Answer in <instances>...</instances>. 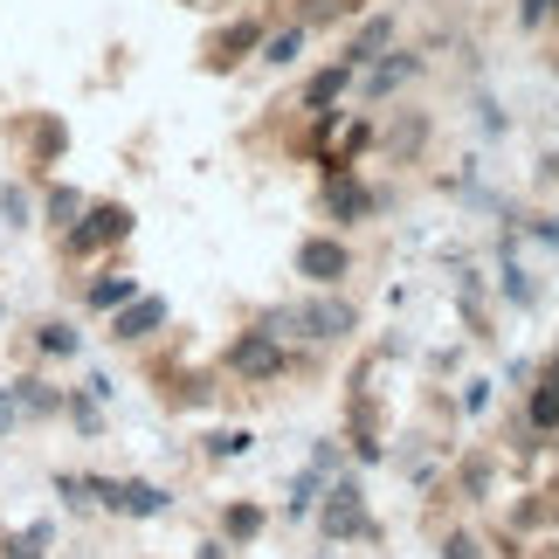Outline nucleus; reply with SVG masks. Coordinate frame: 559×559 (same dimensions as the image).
<instances>
[{
    "mask_svg": "<svg viewBox=\"0 0 559 559\" xmlns=\"http://www.w3.org/2000/svg\"><path fill=\"white\" fill-rule=\"evenodd\" d=\"M511 21H519L525 35H552V0H519V8H511Z\"/></svg>",
    "mask_w": 559,
    "mask_h": 559,
    "instance_id": "obj_31",
    "label": "nucleus"
},
{
    "mask_svg": "<svg viewBox=\"0 0 559 559\" xmlns=\"http://www.w3.org/2000/svg\"><path fill=\"white\" fill-rule=\"evenodd\" d=\"M62 415H70V428H76V436H104V401L91 394V386L62 394Z\"/></svg>",
    "mask_w": 559,
    "mask_h": 559,
    "instance_id": "obj_25",
    "label": "nucleus"
},
{
    "mask_svg": "<svg viewBox=\"0 0 559 559\" xmlns=\"http://www.w3.org/2000/svg\"><path fill=\"white\" fill-rule=\"evenodd\" d=\"M0 318H8V305H0Z\"/></svg>",
    "mask_w": 559,
    "mask_h": 559,
    "instance_id": "obj_39",
    "label": "nucleus"
},
{
    "mask_svg": "<svg viewBox=\"0 0 559 559\" xmlns=\"http://www.w3.org/2000/svg\"><path fill=\"white\" fill-rule=\"evenodd\" d=\"M8 386H14V407H21V421H56V415H62V386L35 380V373H21V380H8Z\"/></svg>",
    "mask_w": 559,
    "mask_h": 559,
    "instance_id": "obj_22",
    "label": "nucleus"
},
{
    "mask_svg": "<svg viewBox=\"0 0 559 559\" xmlns=\"http://www.w3.org/2000/svg\"><path fill=\"white\" fill-rule=\"evenodd\" d=\"M367 325L359 318V305L346 290H311V297H297V346H346V338Z\"/></svg>",
    "mask_w": 559,
    "mask_h": 559,
    "instance_id": "obj_5",
    "label": "nucleus"
},
{
    "mask_svg": "<svg viewBox=\"0 0 559 559\" xmlns=\"http://www.w3.org/2000/svg\"><path fill=\"white\" fill-rule=\"evenodd\" d=\"M469 118H477V139H484V145H498V139L511 132V118H504L498 91H477V97H469Z\"/></svg>",
    "mask_w": 559,
    "mask_h": 559,
    "instance_id": "obj_27",
    "label": "nucleus"
},
{
    "mask_svg": "<svg viewBox=\"0 0 559 559\" xmlns=\"http://www.w3.org/2000/svg\"><path fill=\"white\" fill-rule=\"evenodd\" d=\"M187 8H201V0H187Z\"/></svg>",
    "mask_w": 559,
    "mask_h": 559,
    "instance_id": "obj_38",
    "label": "nucleus"
},
{
    "mask_svg": "<svg viewBox=\"0 0 559 559\" xmlns=\"http://www.w3.org/2000/svg\"><path fill=\"white\" fill-rule=\"evenodd\" d=\"M14 428H21V407H14V386L0 380V436H14Z\"/></svg>",
    "mask_w": 559,
    "mask_h": 559,
    "instance_id": "obj_33",
    "label": "nucleus"
},
{
    "mask_svg": "<svg viewBox=\"0 0 559 559\" xmlns=\"http://www.w3.org/2000/svg\"><path fill=\"white\" fill-rule=\"evenodd\" d=\"M367 14V0H290V21H305L311 35H325V28H346V21Z\"/></svg>",
    "mask_w": 559,
    "mask_h": 559,
    "instance_id": "obj_20",
    "label": "nucleus"
},
{
    "mask_svg": "<svg viewBox=\"0 0 559 559\" xmlns=\"http://www.w3.org/2000/svg\"><path fill=\"white\" fill-rule=\"evenodd\" d=\"M525 235H532L539 249H552V255H559V214H525Z\"/></svg>",
    "mask_w": 559,
    "mask_h": 559,
    "instance_id": "obj_32",
    "label": "nucleus"
},
{
    "mask_svg": "<svg viewBox=\"0 0 559 559\" xmlns=\"http://www.w3.org/2000/svg\"><path fill=\"white\" fill-rule=\"evenodd\" d=\"M490 477H498V456H463V469H456V490L469 504H490Z\"/></svg>",
    "mask_w": 559,
    "mask_h": 559,
    "instance_id": "obj_28",
    "label": "nucleus"
},
{
    "mask_svg": "<svg viewBox=\"0 0 559 559\" xmlns=\"http://www.w3.org/2000/svg\"><path fill=\"white\" fill-rule=\"evenodd\" d=\"M83 207H91V193H83V187H70V180H49V187H41V228H76L83 222Z\"/></svg>",
    "mask_w": 559,
    "mask_h": 559,
    "instance_id": "obj_19",
    "label": "nucleus"
},
{
    "mask_svg": "<svg viewBox=\"0 0 559 559\" xmlns=\"http://www.w3.org/2000/svg\"><path fill=\"white\" fill-rule=\"evenodd\" d=\"M552 28H559V0H552Z\"/></svg>",
    "mask_w": 559,
    "mask_h": 559,
    "instance_id": "obj_35",
    "label": "nucleus"
},
{
    "mask_svg": "<svg viewBox=\"0 0 559 559\" xmlns=\"http://www.w3.org/2000/svg\"><path fill=\"white\" fill-rule=\"evenodd\" d=\"M428 76V49H415V41H394L373 70H359V83H353V104L359 111H386L401 91H415V83Z\"/></svg>",
    "mask_w": 559,
    "mask_h": 559,
    "instance_id": "obj_3",
    "label": "nucleus"
},
{
    "mask_svg": "<svg viewBox=\"0 0 559 559\" xmlns=\"http://www.w3.org/2000/svg\"><path fill=\"white\" fill-rule=\"evenodd\" d=\"M297 367H311V346H284V338H276V332H263V325L235 332V346H228V373L242 380V386L290 380Z\"/></svg>",
    "mask_w": 559,
    "mask_h": 559,
    "instance_id": "obj_2",
    "label": "nucleus"
},
{
    "mask_svg": "<svg viewBox=\"0 0 559 559\" xmlns=\"http://www.w3.org/2000/svg\"><path fill=\"white\" fill-rule=\"evenodd\" d=\"M353 83H359V70L353 62H318V70L297 83V104H305V111H325V104H353Z\"/></svg>",
    "mask_w": 559,
    "mask_h": 559,
    "instance_id": "obj_14",
    "label": "nucleus"
},
{
    "mask_svg": "<svg viewBox=\"0 0 559 559\" xmlns=\"http://www.w3.org/2000/svg\"><path fill=\"white\" fill-rule=\"evenodd\" d=\"M525 428V436H539V442H552L559 436V359H546L539 373H532V386L519 394V415H511Z\"/></svg>",
    "mask_w": 559,
    "mask_h": 559,
    "instance_id": "obj_11",
    "label": "nucleus"
},
{
    "mask_svg": "<svg viewBox=\"0 0 559 559\" xmlns=\"http://www.w3.org/2000/svg\"><path fill=\"white\" fill-rule=\"evenodd\" d=\"M490 407H498V380H490V373H463V380H456V415L484 421Z\"/></svg>",
    "mask_w": 559,
    "mask_h": 559,
    "instance_id": "obj_24",
    "label": "nucleus"
},
{
    "mask_svg": "<svg viewBox=\"0 0 559 559\" xmlns=\"http://www.w3.org/2000/svg\"><path fill=\"white\" fill-rule=\"evenodd\" d=\"M249 449H255L249 428H207V436H201V456L207 463H235V456H249Z\"/></svg>",
    "mask_w": 559,
    "mask_h": 559,
    "instance_id": "obj_26",
    "label": "nucleus"
},
{
    "mask_svg": "<svg viewBox=\"0 0 559 559\" xmlns=\"http://www.w3.org/2000/svg\"><path fill=\"white\" fill-rule=\"evenodd\" d=\"M546 456H552V484H559V449H546Z\"/></svg>",
    "mask_w": 559,
    "mask_h": 559,
    "instance_id": "obj_34",
    "label": "nucleus"
},
{
    "mask_svg": "<svg viewBox=\"0 0 559 559\" xmlns=\"http://www.w3.org/2000/svg\"><path fill=\"white\" fill-rule=\"evenodd\" d=\"M325 490H332V469H318V463H305V469H297V477H290L284 519H290V525H305L311 511H318V498H325Z\"/></svg>",
    "mask_w": 559,
    "mask_h": 559,
    "instance_id": "obj_21",
    "label": "nucleus"
},
{
    "mask_svg": "<svg viewBox=\"0 0 559 559\" xmlns=\"http://www.w3.org/2000/svg\"><path fill=\"white\" fill-rule=\"evenodd\" d=\"M401 41V8H367L359 21H346V41H338V62L353 70H373V62Z\"/></svg>",
    "mask_w": 559,
    "mask_h": 559,
    "instance_id": "obj_9",
    "label": "nucleus"
},
{
    "mask_svg": "<svg viewBox=\"0 0 559 559\" xmlns=\"http://www.w3.org/2000/svg\"><path fill=\"white\" fill-rule=\"evenodd\" d=\"M0 222H8L14 235H21V228H35V193L21 187V180H8V187H0Z\"/></svg>",
    "mask_w": 559,
    "mask_h": 559,
    "instance_id": "obj_29",
    "label": "nucleus"
},
{
    "mask_svg": "<svg viewBox=\"0 0 559 559\" xmlns=\"http://www.w3.org/2000/svg\"><path fill=\"white\" fill-rule=\"evenodd\" d=\"M519 242H525V228H498V290L511 311H539V276L525 270Z\"/></svg>",
    "mask_w": 559,
    "mask_h": 559,
    "instance_id": "obj_12",
    "label": "nucleus"
},
{
    "mask_svg": "<svg viewBox=\"0 0 559 559\" xmlns=\"http://www.w3.org/2000/svg\"><path fill=\"white\" fill-rule=\"evenodd\" d=\"M386 111H394V118L380 124V153L394 166H415L428 153V139H436V118H428L421 104H386Z\"/></svg>",
    "mask_w": 559,
    "mask_h": 559,
    "instance_id": "obj_10",
    "label": "nucleus"
},
{
    "mask_svg": "<svg viewBox=\"0 0 559 559\" xmlns=\"http://www.w3.org/2000/svg\"><path fill=\"white\" fill-rule=\"evenodd\" d=\"M263 532H270V511L255 504V498H228V504H222V539H228L235 552H242V546H255Z\"/></svg>",
    "mask_w": 559,
    "mask_h": 559,
    "instance_id": "obj_18",
    "label": "nucleus"
},
{
    "mask_svg": "<svg viewBox=\"0 0 559 559\" xmlns=\"http://www.w3.org/2000/svg\"><path fill=\"white\" fill-rule=\"evenodd\" d=\"M318 214H325L338 235L359 228V222H373L380 201H373L367 174H359V166H318Z\"/></svg>",
    "mask_w": 559,
    "mask_h": 559,
    "instance_id": "obj_6",
    "label": "nucleus"
},
{
    "mask_svg": "<svg viewBox=\"0 0 559 559\" xmlns=\"http://www.w3.org/2000/svg\"><path fill=\"white\" fill-rule=\"evenodd\" d=\"M546 359H559V346H552V353H546Z\"/></svg>",
    "mask_w": 559,
    "mask_h": 559,
    "instance_id": "obj_37",
    "label": "nucleus"
},
{
    "mask_svg": "<svg viewBox=\"0 0 559 559\" xmlns=\"http://www.w3.org/2000/svg\"><path fill=\"white\" fill-rule=\"evenodd\" d=\"M263 35H270V14L263 8H242L235 21H222L207 41H201V62H207V76H228V70H242V62L263 49Z\"/></svg>",
    "mask_w": 559,
    "mask_h": 559,
    "instance_id": "obj_7",
    "label": "nucleus"
},
{
    "mask_svg": "<svg viewBox=\"0 0 559 559\" xmlns=\"http://www.w3.org/2000/svg\"><path fill=\"white\" fill-rule=\"evenodd\" d=\"M132 228H139V214L124 201H91L76 228H62V255H70V263H97L104 249L132 242Z\"/></svg>",
    "mask_w": 559,
    "mask_h": 559,
    "instance_id": "obj_4",
    "label": "nucleus"
},
{
    "mask_svg": "<svg viewBox=\"0 0 559 559\" xmlns=\"http://www.w3.org/2000/svg\"><path fill=\"white\" fill-rule=\"evenodd\" d=\"M139 290H145V284H139L132 270H97L91 284H83V311H91V318H111V311L132 305Z\"/></svg>",
    "mask_w": 559,
    "mask_h": 559,
    "instance_id": "obj_16",
    "label": "nucleus"
},
{
    "mask_svg": "<svg viewBox=\"0 0 559 559\" xmlns=\"http://www.w3.org/2000/svg\"><path fill=\"white\" fill-rule=\"evenodd\" d=\"M62 153H70V124H62L56 111H35V118H28V159H35V180L49 174Z\"/></svg>",
    "mask_w": 559,
    "mask_h": 559,
    "instance_id": "obj_17",
    "label": "nucleus"
},
{
    "mask_svg": "<svg viewBox=\"0 0 559 559\" xmlns=\"http://www.w3.org/2000/svg\"><path fill=\"white\" fill-rule=\"evenodd\" d=\"M166 325H174V305H166L159 290H139L124 311H111V338H118V346H153Z\"/></svg>",
    "mask_w": 559,
    "mask_h": 559,
    "instance_id": "obj_13",
    "label": "nucleus"
},
{
    "mask_svg": "<svg viewBox=\"0 0 559 559\" xmlns=\"http://www.w3.org/2000/svg\"><path fill=\"white\" fill-rule=\"evenodd\" d=\"M242 8H263V0H242Z\"/></svg>",
    "mask_w": 559,
    "mask_h": 559,
    "instance_id": "obj_36",
    "label": "nucleus"
},
{
    "mask_svg": "<svg viewBox=\"0 0 559 559\" xmlns=\"http://www.w3.org/2000/svg\"><path fill=\"white\" fill-rule=\"evenodd\" d=\"M311 525H318L325 546H380V519L367 504V477H359V469H338L332 490L311 511Z\"/></svg>",
    "mask_w": 559,
    "mask_h": 559,
    "instance_id": "obj_1",
    "label": "nucleus"
},
{
    "mask_svg": "<svg viewBox=\"0 0 559 559\" xmlns=\"http://www.w3.org/2000/svg\"><path fill=\"white\" fill-rule=\"evenodd\" d=\"M290 263H297V276H305L311 290H346V276L359 270V255H353V242L338 228H325V235H305Z\"/></svg>",
    "mask_w": 559,
    "mask_h": 559,
    "instance_id": "obj_8",
    "label": "nucleus"
},
{
    "mask_svg": "<svg viewBox=\"0 0 559 559\" xmlns=\"http://www.w3.org/2000/svg\"><path fill=\"white\" fill-rule=\"evenodd\" d=\"M442 559H490V552H484V539L469 525H449L442 532Z\"/></svg>",
    "mask_w": 559,
    "mask_h": 559,
    "instance_id": "obj_30",
    "label": "nucleus"
},
{
    "mask_svg": "<svg viewBox=\"0 0 559 559\" xmlns=\"http://www.w3.org/2000/svg\"><path fill=\"white\" fill-rule=\"evenodd\" d=\"M35 353H49V359H76V353H83V332L70 325V318H41V325H35Z\"/></svg>",
    "mask_w": 559,
    "mask_h": 559,
    "instance_id": "obj_23",
    "label": "nucleus"
},
{
    "mask_svg": "<svg viewBox=\"0 0 559 559\" xmlns=\"http://www.w3.org/2000/svg\"><path fill=\"white\" fill-rule=\"evenodd\" d=\"M311 28H305V21H270V35H263V49H255V62H263V70H297V62H305L311 56Z\"/></svg>",
    "mask_w": 559,
    "mask_h": 559,
    "instance_id": "obj_15",
    "label": "nucleus"
}]
</instances>
